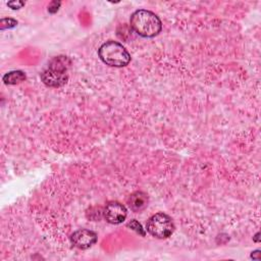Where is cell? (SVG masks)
Segmentation results:
<instances>
[{
  "label": "cell",
  "instance_id": "6da1fadb",
  "mask_svg": "<svg viewBox=\"0 0 261 261\" xmlns=\"http://www.w3.org/2000/svg\"><path fill=\"white\" fill-rule=\"evenodd\" d=\"M129 24L133 31L143 38H153L162 30L159 16L147 9L136 10L130 15Z\"/></svg>",
  "mask_w": 261,
  "mask_h": 261
},
{
  "label": "cell",
  "instance_id": "7a4b0ae2",
  "mask_svg": "<svg viewBox=\"0 0 261 261\" xmlns=\"http://www.w3.org/2000/svg\"><path fill=\"white\" fill-rule=\"evenodd\" d=\"M71 61L67 56H56L54 57L48 68L41 73L42 82L51 88H58L66 84L68 80L67 69Z\"/></svg>",
  "mask_w": 261,
  "mask_h": 261
},
{
  "label": "cell",
  "instance_id": "3957f363",
  "mask_svg": "<svg viewBox=\"0 0 261 261\" xmlns=\"http://www.w3.org/2000/svg\"><path fill=\"white\" fill-rule=\"evenodd\" d=\"M100 59L107 65L113 67L126 66L130 61V54L122 44L109 40L98 49Z\"/></svg>",
  "mask_w": 261,
  "mask_h": 261
},
{
  "label": "cell",
  "instance_id": "277c9868",
  "mask_svg": "<svg viewBox=\"0 0 261 261\" xmlns=\"http://www.w3.org/2000/svg\"><path fill=\"white\" fill-rule=\"evenodd\" d=\"M174 223L171 217L163 212L152 215L146 223V230L154 238L167 239L174 231Z\"/></svg>",
  "mask_w": 261,
  "mask_h": 261
},
{
  "label": "cell",
  "instance_id": "5b68a950",
  "mask_svg": "<svg viewBox=\"0 0 261 261\" xmlns=\"http://www.w3.org/2000/svg\"><path fill=\"white\" fill-rule=\"evenodd\" d=\"M102 215L108 223L119 224L125 220L127 216V209L117 201H110L105 205Z\"/></svg>",
  "mask_w": 261,
  "mask_h": 261
},
{
  "label": "cell",
  "instance_id": "8992f818",
  "mask_svg": "<svg viewBox=\"0 0 261 261\" xmlns=\"http://www.w3.org/2000/svg\"><path fill=\"white\" fill-rule=\"evenodd\" d=\"M70 242L74 247L86 250L97 242V233L91 229L81 228L70 234Z\"/></svg>",
  "mask_w": 261,
  "mask_h": 261
},
{
  "label": "cell",
  "instance_id": "52a82bcc",
  "mask_svg": "<svg viewBox=\"0 0 261 261\" xmlns=\"http://www.w3.org/2000/svg\"><path fill=\"white\" fill-rule=\"evenodd\" d=\"M149 203V197L145 192L136 191L132 193L127 198V206L133 212H141L147 208Z\"/></svg>",
  "mask_w": 261,
  "mask_h": 261
},
{
  "label": "cell",
  "instance_id": "ba28073f",
  "mask_svg": "<svg viewBox=\"0 0 261 261\" xmlns=\"http://www.w3.org/2000/svg\"><path fill=\"white\" fill-rule=\"evenodd\" d=\"M27 79L25 73L21 70H11L6 72L2 80L5 85H17Z\"/></svg>",
  "mask_w": 261,
  "mask_h": 261
},
{
  "label": "cell",
  "instance_id": "9c48e42d",
  "mask_svg": "<svg viewBox=\"0 0 261 261\" xmlns=\"http://www.w3.org/2000/svg\"><path fill=\"white\" fill-rule=\"evenodd\" d=\"M17 24V21L13 18L10 17H6V18H2L0 20V28L1 30H5V29H12Z\"/></svg>",
  "mask_w": 261,
  "mask_h": 261
},
{
  "label": "cell",
  "instance_id": "30bf717a",
  "mask_svg": "<svg viewBox=\"0 0 261 261\" xmlns=\"http://www.w3.org/2000/svg\"><path fill=\"white\" fill-rule=\"evenodd\" d=\"M127 226H128V227H130L132 229H134L136 232H138V233L142 234L143 237L146 234V232H145V229L142 227L141 223H139V222H138L136 219H133V220H130V221L127 223Z\"/></svg>",
  "mask_w": 261,
  "mask_h": 261
},
{
  "label": "cell",
  "instance_id": "8fae6325",
  "mask_svg": "<svg viewBox=\"0 0 261 261\" xmlns=\"http://www.w3.org/2000/svg\"><path fill=\"white\" fill-rule=\"evenodd\" d=\"M24 5V2L23 1H9L7 2V6H9L11 9L15 10V9H19L21 8L22 6Z\"/></svg>",
  "mask_w": 261,
  "mask_h": 261
},
{
  "label": "cell",
  "instance_id": "7c38bea8",
  "mask_svg": "<svg viewBox=\"0 0 261 261\" xmlns=\"http://www.w3.org/2000/svg\"><path fill=\"white\" fill-rule=\"evenodd\" d=\"M60 5H61V2H57V1H52L50 4H49V6H48V11L50 12V13H55L58 9H59V7H60Z\"/></svg>",
  "mask_w": 261,
  "mask_h": 261
}]
</instances>
